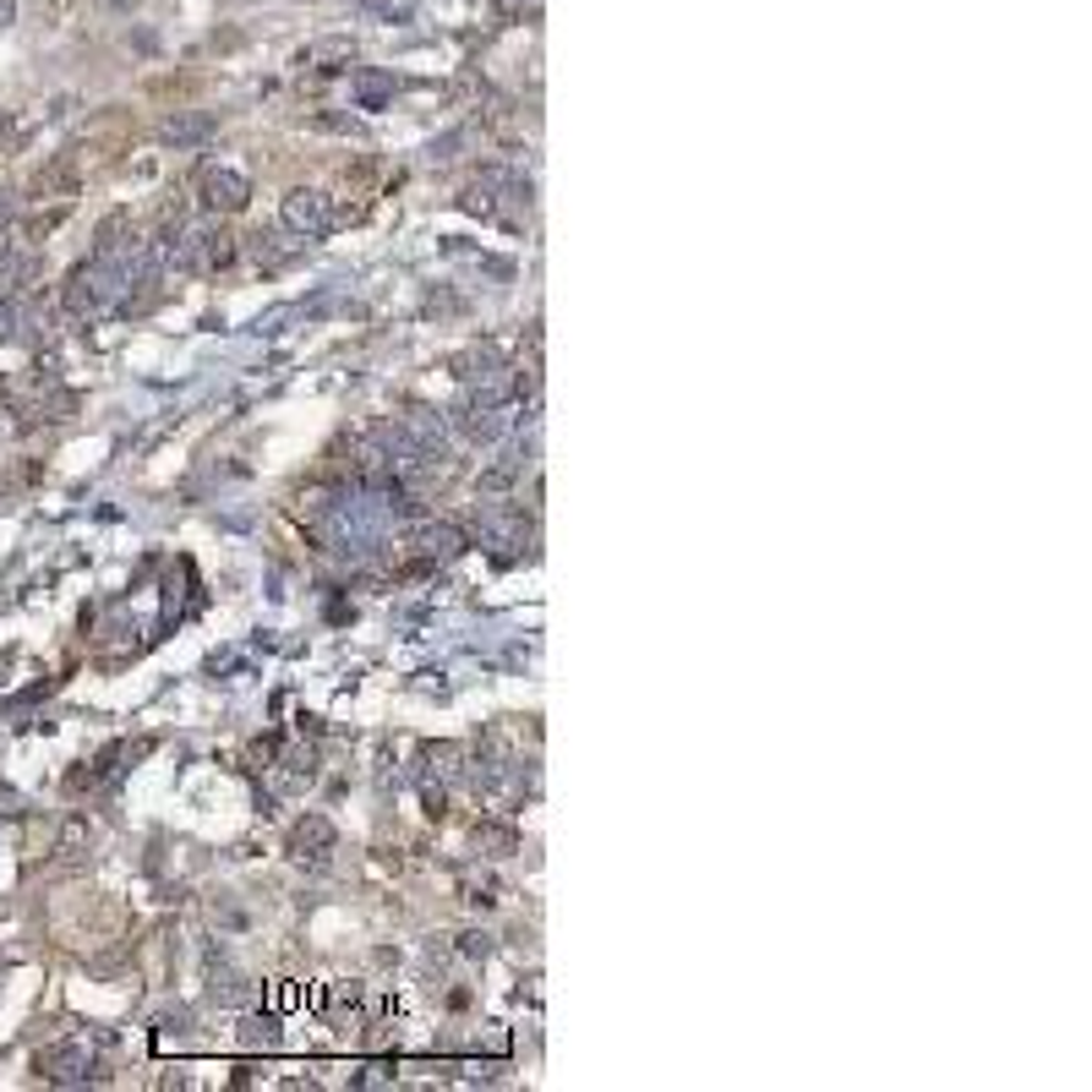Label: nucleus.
<instances>
[{"instance_id":"obj_1","label":"nucleus","mask_w":1092,"mask_h":1092,"mask_svg":"<svg viewBox=\"0 0 1092 1092\" xmlns=\"http://www.w3.org/2000/svg\"><path fill=\"white\" fill-rule=\"evenodd\" d=\"M284 224H290L296 236L317 241V236L334 230V208H328L323 191H290V197H284Z\"/></svg>"},{"instance_id":"obj_2","label":"nucleus","mask_w":1092,"mask_h":1092,"mask_svg":"<svg viewBox=\"0 0 1092 1092\" xmlns=\"http://www.w3.org/2000/svg\"><path fill=\"white\" fill-rule=\"evenodd\" d=\"M230 257H236V246H230V236H224V230H203V236L186 241V268H197V274L224 268Z\"/></svg>"},{"instance_id":"obj_3","label":"nucleus","mask_w":1092,"mask_h":1092,"mask_svg":"<svg viewBox=\"0 0 1092 1092\" xmlns=\"http://www.w3.org/2000/svg\"><path fill=\"white\" fill-rule=\"evenodd\" d=\"M203 197H208V208H241V203L251 197V186H246V175H236V170H213V175L203 181Z\"/></svg>"},{"instance_id":"obj_4","label":"nucleus","mask_w":1092,"mask_h":1092,"mask_svg":"<svg viewBox=\"0 0 1092 1092\" xmlns=\"http://www.w3.org/2000/svg\"><path fill=\"white\" fill-rule=\"evenodd\" d=\"M415 546H421V558H454L465 546V535L454 525H427L421 535H415Z\"/></svg>"},{"instance_id":"obj_5","label":"nucleus","mask_w":1092,"mask_h":1092,"mask_svg":"<svg viewBox=\"0 0 1092 1092\" xmlns=\"http://www.w3.org/2000/svg\"><path fill=\"white\" fill-rule=\"evenodd\" d=\"M165 137L170 143H197V137H208V120H170Z\"/></svg>"},{"instance_id":"obj_6","label":"nucleus","mask_w":1092,"mask_h":1092,"mask_svg":"<svg viewBox=\"0 0 1092 1092\" xmlns=\"http://www.w3.org/2000/svg\"><path fill=\"white\" fill-rule=\"evenodd\" d=\"M334 842V830L323 825V820H306L301 830H296V847H328Z\"/></svg>"}]
</instances>
